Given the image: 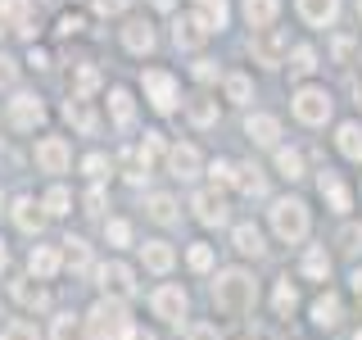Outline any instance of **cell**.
<instances>
[{"label": "cell", "instance_id": "4dcf8cb0", "mask_svg": "<svg viewBox=\"0 0 362 340\" xmlns=\"http://www.w3.org/2000/svg\"><path fill=\"white\" fill-rule=\"evenodd\" d=\"M326 272H331V254H326V245H308V254H303V277L326 281Z\"/></svg>", "mask_w": 362, "mask_h": 340}, {"label": "cell", "instance_id": "7bdbcfd3", "mask_svg": "<svg viewBox=\"0 0 362 340\" xmlns=\"http://www.w3.org/2000/svg\"><path fill=\"white\" fill-rule=\"evenodd\" d=\"M186 264L195 268V272H209V268H213V245H204V241H195V245L186 249Z\"/></svg>", "mask_w": 362, "mask_h": 340}, {"label": "cell", "instance_id": "74e56055", "mask_svg": "<svg viewBox=\"0 0 362 340\" xmlns=\"http://www.w3.org/2000/svg\"><path fill=\"white\" fill-rule=\"evenodd\" d=\"M190 123H195V128H213V123H218V100L195 96L190 100Z\"/></svg>", "mask_w": 362, "mask_h": 340}, {"label": "cell", "instance_id": "603a6c76", "mask_svg": "<svg viewBox=\"0 0 362 340\" xmlns=\"http://www.w3.org/2000/svg\"><path fill=\"white\" fill-rule=\"evenodd\" d=\"M276 14H281V0H245V18H249V28H254V32L272 28Z\"/></svg>", "mask_w": 362, "mask_h": 340}, {"label": "cell", "instance_id": "5b68a950", "mask_svg": "<svg viewBox=\"0 0 362 340\" xmlns=\"http://www.w3.org/2000/svg\"><path fill=\"white\" fill-rule=\"evenodd\" d=\"M141 86H145V100H150L154 113H173L177 109V82H173V73L150 68V73L141 77Z\"/></svg>", "mask_w": 362, "mask_h": 340}, {"label": "cell", "instance_id": "9f6ffc18", "mask_svg": "<svg viewBox=\"0 0 362 340\" xmlns=\"http://www.w3.org/2000/svg\"><path fill=\"white\" fill-rule=\"evenodd\" d=\"M349 281H354V295H362V268H354V277H349Z\"/></svg>", "mask_w": 362, "mask_h": 340}, {"label": "cell", "instance_id": "2e32d148", "mask_svg": "<svg viewBox=\"0 0 362 340\" xmlns=\"http://www.w3.org/2000/svg\"><path fill=\"white\" fill-rule=\"evenodd\" d=\"M245 136L254 145H276L281 141V123L272 118V113H249V118H245Z\"/></svg>", "mask_w": 362, "mask_h": 340}, {"label": "cell", "instance_id": "277c9868", "mask_svg": "<svg viewBox=\"0 0 362 340\" xmlns=\"http://www.w3.org/2000/svg\"><path fill=\"white\" fill-rule=\"evenodd\" d=\"M294 118L308 123V128H322V123L331 118V96H326L322 86H303V91H294Z\"/></svg>", "mask_w": 362, "mask_h": 340}, {"label": "cell", "instance_id": "680465c9", "mask_svg": "<svg viewBox=\"0 0 362 340\" xmlns=\"http://www.w3.org/2000/svg\"><path fill=\"white\" fill-rule=\"evenodd\" d=\"M9 28V18H5V0H0V32H5Z\"/></svg>", "mask_w": 362, "mask_h": 340}, {"label": "cell", "instance_id": "f35d334b", "mask_svg": "<svg viewBox=\"0 0 362 340\" xmlns=\"http://www.w3.org/2000/svg\"><path fill=\"white\" fill-rule=\"evenodd\" d=\"M276 173L286 181H299L303 177V154L299 150H276Z\"/></svg>", "mask_w": 362, "mask_h": 340}, {"label": "cell", "instance_id": "60d3db41", "mask_svg": "<svg viewBox=\"0 0 362 340\" xmlns=\"http://www.w3.org/2000/svg\"><path fill=\"white\" fill-rule=\"evenodd\" d=\"M226 100H235V105H249V100H254V82H249L245 73H231V77H226Z\"/></svg>", "mask_w": 362, "mask_h": 340}, {"label": "cell", "instance_id": "5bb4252c", "mask_svg": "<svg viewBox=\"0 0 362 340\" xmlns=\"http://www.w3.org/2000/svg\"><path fill=\"white\" fill-rule=\"evenodd\" d=\"M59 268H64V254H59L54 245H32V254H28V272H32L37 281H50Z\"/></svg>", "mask_w": 362, "mask_h": 340}, {"label": "cell", "instance_id": "bcb514c9", "mask_svg": "<svg viewBox=\"0 0 362 340\" xmlns=\"http://www.w3.org/2000/svg\"><path fill=\"white\" fill-rule=\"evenodd\" d=\"M82 173H86L90 181H100V177L109 173V159H105V154H86V159H82Z\"/></svg>", "mask_w": 362, "mask_h": 340}, {"label": "cell", "instance_id": "8fae6325", "mask_svg": "<svg viewBox=\"0 0 362 340\" xmlns=\"http://www.w3.org/2000/svg\"><path fill=\"white\" fill-rule=\"evenodd\" d=\"M190 209H195V218H199L204 227H222V222H226V200H222V191H218V186L195 191Z\"/></svg>", "mask_w": 362, "mask_h": 340}, {"label": "cell", "instance_id": "b9f144b4", "mask_svg": "<svg viewBox=\"0 0 362 340\" xmlns=\"http://www.w3.org/2000/svg\"><path fill=\"white\" fill-rule=\"evenodd\" d=\"M0 340H41V332L28 322V317H14L9 327H0Z\"/></svg>", "mask_w": 362, "mask_h": 340}, {"label": "cell", "instance_id": "6f0895ef", "mask_svg": "<svg viewBox=\"0 0 362 340\" xmlns=\"http://www.w3.org/2000/svg\"><path fill=\"white\" fill-rule=\"evenodd\" d=\"M9 268V249H5V241H0V272Z\"/></svg>", "mask_w": 362, "mask_h": 340}, {"label": "cell", "instance_id": "ba28073f", "mask_svg": "<svg viewBox=\"0 0 362 340\" xmlns=\"http://www.w3.org/2000/svg\"><path fill=\"white\" fill-rule=\"evenodd\" d=\"M73 164V150H68L64 136H41L37 141V168L41 173H68Z\"/></svg>", "mask_w": 362, "mask_h": 340}, {"label": "cell", "instance_id": "e0dca14e", "mask_svg": "<svg viewBox=\"0 0 362 340\" xmlns=\"http://www.w3.org/2000/svg\"><path fill=\"white\" fill-rule=\"evenodd\" d=\"M64 118L73 123L77 132H86V136H95V132H100V113L90 109V100H82V96H73V100L64 105Z\"/></svg>", "mask_w": 362, "mask_h": 340}, {"label": "cell", "instance_id": "7dc6e473", "mask_svg": "<svg viewBox=\"0 0 362 340\" xmlns=\"http://www.w3.org/2000/svg\"><path fill=\"white\" fill-rule=\"evenodd\" d=\"M339 249H344V254H358V249H362V227L349 222L344 232H339Z\"/></svg>", "mask_w": 362, "mask_h": 340}, {"label": "cell", "instance_id": "1f68e13d", "mask_svg": "<svg viewBox=\"0 0 362 340\" xmlns=\"http://www.w3.org/2000/svg\"><path fill=\"white\" fill-rule=\"evenodd\" d=\"M64 245H68L64 249V264L73 268V272H90V245L82 241V236H68Z\"/></svg>", "mask_w": 362, "mask_h": 340}, {"label": "cell", "instance_id": "e7e4bbea", "mask_svg": "<svg viewBox=\"0 0 362 340\" xmlns=\"http://www.w3.org/2000/svg\"><path fill=\"white\" fill-rule=\"evenodd\" d=\"M0 204H5V196H0Z\"/></svg>", "mask_w": 362, "mask_h": 340}, {"label": "cell", "instance_id": "9c48e42d", "mask_svg": "<svg viewBox=\"0 0 362 340\" xmlns=\"http://www.w3.org/2000/svg\"><path fill=\"white\" fill-rule=\"evenodd\" d=\"M41 9H45V0H5V18H9V28L23 32V37H37Z\"/></svg>", "mask_w": 362, "mask_h": 340}, {"label": "cell", "instance_id": "ffe728a7", "mask_svg": "<svg viewBox=\"0 0 362 340\" xmlns=\"http://www.w3.org/2000/svg\"><path fill=\"white\" fill-rule=\"evenodd\" d=\"M204 37H209V28H204L195 14H181L173 23V41L181 45V50H195V45H204Z\"/></svg>", "mask_w": 362, "mask_h": 340}, {"label": "cell", "instance_id": "816d5d0a", "mask_svg": "<svg viewBox=\"0 0 362 340\" xmlns=\"http://www.w3.org/2000/svg\"><path fill=\"white\" fill-rule=\"evenodd\" d=\"M59 32H64V37H77V32H82V14H64L59 18Z\"/></svg>", "mask_w": 362, "mask_h": 340}, {"label": "cell", "instance_id": "f5cc1de1", "mask_svg": "<svg viewBox=\"0 0 362 340\" xmlns=\"http://www.w3.org/2000/svg\"><path fill=\"white\" fill-rule=\"evenodd\" d=\"M132 0H95V14H122Z\"/></svg>", "mask_w": 362, "mask_h": 340}, {"label": "cell", "instance_id": "7c38bea8", "mask_svg": "<svg viewBox=\"0 0 362 340\" xmlns=\"http://www.w3.org/2000/svg\"><path fill=\"white\" fill-rule=\"evenodd\" d=\"M95 277H100V286H105L113 300H127V295H136V272L127 264H105Z\"/></svg>", "mask_w": 362, "mask_h": 340}, {"label": "cell", "instance_id": "44dd1931", "mask_svg": "<svg viewBox=\"0 0 362 340\" xmlns=\"http://www.w3.org/2000/svg\"><path fill=\"white\" fill-rule=\"evenodd\" d=\"M122 45H127L132 55H150L154 50V28L145 18H132L127 28H122Z\"/></svg>", "mask_w": 362, "mask_h": 340}, {"label": "cell", "instance_id": "7a4b0ae2", "mask_svg": "<svg viewBox=\"0 0 362 340\" xmlns=\"http://www.w3.org/2000/svg\"><path fill=\"white\" fill-rule=\"evenodd\" d=\"M82 322H86L90 340H136V336H141L136 322H132V313H127V304L113 300V295H105V300L90 304V313L82 317Z\"/></svg>", "mask_w": 362, "mask_h": 340}, {"label": "cell", "instance_id": "d6986e66", "mask_svg": "<svg viewBox=\"0 0 362 340\" xmlns=\"http://www.w3.org/2000/svg\"><path fill=\"white\" fill-rule=\"evenodd\" d=\"M14 227H18V232H28V236H37L41 227H45V213H41V204L32 200V196H18L14 200Z\"/></svg>", "mask_w": 362, "mask_h": 340}, {"label": "cell", "instance_id": "ee69618b", "mask_svg": "<svg viewBox=\"0 0 362 340\" xmlns=\"http://www.w3.org/2000/svg\"><path fill=\"white\" fill-rule=\"evenodd\" d=\"M209 177H213V186H235V164H231V159H213Z\"/></svg>", "mask_w": 362, "mask_h": 340}, {"label": "cell", "instance_id": "91938a15", "mask_svg": "<svg viewBox=\"0 0 362 340\" xmlns=\"http://www.w3.org/2000/svg\"><path fill=\"white\" fill-rule=\"evenodd\" d=\"M154 5H158V9H173V5H177V0H154Z\"/></svg>", "mask_w": 362, "mask_h": 340}, {"label": "cell", "instance_id": "f907efd6", "mask_svg": "<svg viewBox=\"0 0 362 340\" xmlns=\"http://www.w3.org/2000/svg\"><path fill=\"white\" fill-rule=\"evenodd\" d=\"M82 204H86V213H100V209H105V186H90Z\"/></svg>", "mask_w": 362, "mask_h": 340}, {"label": "cell", "instance_id": "8d00e7d4", "mask_svg": "<svg viewBox=\"0 0 362 340\" xmlns=\"http://www.w3.org/2000/svg\"><path fill=\"white\" fill-rule=\"evenodd\" d=\"M317 73V50L313 45H294L290 55V77H313Z\"/></svg>", "mask_w": 362, "mask_h": 340}, {"label": "cell", "instance_id": "d4e9b609", "mask_svg": "<svg viewBox=\"0 0 362 340\" xmlns=\"http://www.w3.org/2000/svg\"><path fill=\"white\" fill-rule=\"evenodd\" d=\"M195 18H199L209 32H222L226 18H231V9H226V0H195Z\"/></svg>", "mask_w": 362, "mask_h": 340}, {"label": "cell", "instance_id": "cb8c5ba5", "mask_svg": "<svg viewBox=\"0 0 362 340\" xmlns=\"http://www.w3.org/2000/svg\"><path fill=\"white\" fill-rule=\"evenodd\" d=\"M14 300L23 304V309H45V304H50V295H45V286L37 277H18L14 281Z\"/></svg>", "mask_w": 362, "mask_h": 340}, {"label": "cell", "instance_id": "6125c7cd", "mask_svg": "<svg viewBox=\"0 0 362 340\" xmlns=\"http://www.w3.org/2000/svg\"><path fill=\"white\" fill-rule=\"evenodd\" d=\"M358 14H362V0H358Z\"/></svg>", "mask_w": 362, "mask_h": 340}, {"label": "cell", "instance_id": "7402d4cb", "mask_svg": "<svg viewBox=\"0 0 362 340\" xmlns=\"http://www.w3.org/2000/svg\"><path fill=\"white\" fill-rule=\"evenodd\" d=\"M231 245L240 249L245 259H263V254H267V245H263V232H258L254 222H240V227H235V232H231Z\"/></svg>", "mask_w": 362, "mask_h": 340}, {"label": "cell", "instance_id": "f6af8a7d", "mask_svg": "<svg viewBox=\"0 0 362 340\" xmlns=\"http://www.w3.org/2000/svg\"><path fill=\"white\" fill-rule=\"evenodd\" d=\"M100 86V73H95V68H77V77H73V96H90V91H95Z\"/></svg>", "mask_w": 362, "mask_h": 340}, {"label": "cell", "instance_id": "8992f818", "mask_svg": "<svg viewBox=\"0 0 362 340\" xmlns=\"http://www.w3.org/2000/svg\"><path fill=\"white\" fill-rule=\"evenodd\" d=\"M150 309H154L158 322H181V317H186V309H190V295L181 290V286H158V290L150 295Z\"/></svg>", "mask_w": 362, "mask_h": 340}, {"label": "cell", "instance_id": "d6a6232c", "mask_svg": "<svg viewBox=\"0 0 362 340\" xmlns=\"http://www.w3.org/2000/svg\"><path fill=\"white\" fill-rule=\"evenodd\" d=\"M294 304H299V290H294V281H290V277H281V281H276V290H272V309H276L281 317H290V313H294Z\"/></svg>", "mask_w": 362, "mask_h": 340}, {"label": "cell", "instance_id": "c3c4849f", "mask_svg": "<svg viewBox=\"0 0 362 340\" xmlns=\"http://www.w3.org/2000/svg\"><path fill=\"white\" fill-rule=\"evenodd\" d=\"M186 340H222V332L213 322H190L186 327Z\"/></svg>", "mask_w": 362, "mask_h": 340}, {"label": "cell", "instance_id": "681fc988", "mask_svg": "<svg viewBox=\"0 0 362 340\" xmlns=\"http://www.w3.org/2000/svg\"><path fill=\"white\" fill-rule=\"evenodd\" d=\"M18 82V64L9 55H0V86H14Z\"/></svg>", "mask_w": 362, "mask_h": 340}, {"label": "cell", "instance_id": "be15d7a7", "mask_svg": "<svg viewBox=\"0 0 362 340\" xmlns=\"http://www.w3.org/2000/svg\"><path fill=\"white\" fill-rule=\"evenodd\" d=\"M354 340H362V332H358V336H354Z\"/></svg>", "mask_w": 362, "mask_h": 340}, {"label": "cell", "instance_id": "e575fe53", "mask_svg": "<svg viewBox=\"0 0 362 340\" xmlns=\"http://www.w3.org/2000/svg\"><path fill=\"white\" fill-rule=\"evenodd\" d=\"M82 317H73V313H59L54 317V327H50V340H86V332H82Z\"/></svg>", "mask_w": 362, "mask_h": 340}, {"label": "cell", "instance_id": "30bf717a", "mask_svg": "<svg viewBox=\"0 0 362 340\" xmlns=\"http://www.w3.org/2000/svg\"><path fill=\"white\" fill-rule=\"evenodd\" d=\"M254 60L258 64H267V68H276L281 60H286V32L281 28H263V32H254Z\"/></svg>", "mask_w": 362, "mask_h": 340}, {"label": "cell", "instance_id": "03108f58", "mask_svg": "<svg viewBox=\"0 0 362 340\" xmlns=\"http://www.w3.org/2000/svg\"><path fill=\"white\" fill-rule=\"evenodd\" d=\"M245 340H249V336H245Z\"/></svg>", "mask_w": 362, "mask_h": 340}, {"label": "cell", "instance_id": "52a82bcc", "mask_svg": "<svg viewBox=\"0 0 362 340\" xmlns=\"http://www.w3.org/2000/svg\"><path fill=\"white\" fill-rule=\"evenodd\" d=\"M9 123H14L18 132H37L45 123V105L37 96H28V91H18V96L9 100Z\"/></svg>", "mask_w": 362, "mask_h": 340}, {"label": "cell", "instance_id": "4fadbf2b", "mask_svg": "<svg viewBox=\"0 0 362 340\" xmlns=\"http://www.w3.org/2000/svg\"><path fill=\"white\" fill-rule=\"evenodd\" d=\"M199 150L195 145H168V173H173L177 181H195L199 177Z\"/></svg>", "mask_w": 362, "mask_h": 340}, {"label": "cell", "instance_id": "d590c367", "mask_svg": "<svg viewBox=\"0 0 362 340\" xmlns=\"http://www.w3.org/2000/svg\"><path fill=\"white\" fill-rule=\"evenodd\" d=\"M41 209L50 213V218H64V213H73V196H68L64 186H50V191L41 196Z\"/></svg>", "mask_w": 362, "mask_h": 340}, {"label": "cell", "instance_id": "ac0fdd59", "mask_svg": "<svg viewBox=\"0 0 362 340\" xmlns=\"http://www.w3.org/2000/svg\"><path fill=\"white\" fill-rule=\"evenodd\" d=\"M141 264L163 277V272H173V264H177V249L168 245V241H145L141 245Z\"/></svg>", "mask_w": 362, "mask_h": 340}, {"label": "cell", "instance_id": "94428289", "mask_svg": "<svg viewBox=\"0 0 362 340\" xmlns=\"http://www.w3.org/2000/svg\"><path fill=\"white\" fill-rule=\"evenodd\" d=\"M136 340H154V336H136Z\"/></svg>", "mask_w": 362, "mask_h": 340}, {"label": "cell", "instance_id": "f546056e", "mask_svg": "<svg viewBox=\"0 0 362 340\" xmlns=\"http://www.w3.org/2000/svg\"><path fill=\"white\" fill-rule=\"evenodd\" d=\"M145 213H150L158 227H168V222H177V200L163 196V191H154V196H145Z\"/></svg>", "mask_w": 362, "mask_h": 340}, {"label": "cell", "instance_id": "83f0119b", "mask_svg": "<svg viewBox=\"0 0 362 340\" xmlns=\"http://www.w3.org/2000/svg\"><path fill=\"white\" fill-rule=\"evenodd\" d=\"M235 191H240V196H249V200H258L267 191V177L258 173L254 164H235Z\"/></svg>", "mask_w": 362, "mask_h": 340}, {"label": "cell", "instance_id": "484cf974", "mask_svg": "<svg viewBox=\"0 0 362 340\" xmlns=\"http://www.w3.org/2000/svg\"><path fill=\"white\" fill-rule=\"evenodd\" d=\"M317 186H322V196H326V204H331L335 213H344V209H349V186L339 181V173H331V168H326V173L317 177Z\"/></svg>", "mask_w": 362, "mask_h": 340}, {"label": "cell", "instance_id": "9a60e30c", "mask_svg": "<svg viewBox=\"0 0 362 340\" xmlns=\"http://www.w3.org/2000/svg\"><path fill=\"white\" fill-rule=\"evenodd\" d=\"M294 5H299V18L308 28H331L339 14V0H294Z\"/></svg>", "mask_w": 362, "mask_h": 340}, {"label": "cell", "instance_id": "3957f363", "mask_svg": "<svg viewBox=\"0 0 362 340\" xmlns=\"http://www.w3.org/2000/svg\"><path fill=\"white\" fill-rule=\"evenodd\" d=\"M267 218H272V232H276L286 245H294V241H303V236H308V204L294 200V196L276 200L267 209Z\"/></svg>", "mask_w": 362, "mask_h": 340}, {"label": "cell", "instance_id": "4316f807", "mask_svg": "<svg viewBox=\"0 0 362 340\" xmlns=\"http://www.w3.org/2000/svg\"><path fill=\"white\" fill-rule=\"evenodd\" d=\"M335 145L344 159H354V164H362V123H339L335 132Z\"/></svg>", "mask_w": 362, "mask_h": 340}, {"label": "cell", "instance_id": "ab89813d", "mask_svg": "<svg viewBox=\"0 0 362 340\" xmlns=\"http://www.w3.org/2000/svg\"><path fill=\"white\" fill-rule=\"evenodd\" d=\"M105 241H109L113 249H127V245H132V222H127V218H109V222H105Z\"/></svg>", "mask_w": 362, "mask_h": 340}, {"label": "cell", "instance_id": "db71d44e", "mask_svg": "<svg viewBox=\"0 0 362 340\" xmlns=\"http://www.w3.org/2000/svg\"><path fill=\"white\" fill-rule=\"evenodd\" d=\"M195 77H199V82H213V77H218V64H213V60H199L195 64Z\"/></svg>", "mask_w": 362, "mask_h": 340}, {"label": "cell", "instance_id": "6da1fadb", "mask_svg": "<svg viewBox=\"0 0 362 340\" xmlns=\"http://www.w3.org/2000/svg\"><path fill=\"white\" fill-rule=\"evenodd\" d=\"M258 304V281L245 268H222L213 277V309L222 317H245Z\"/></svg>", "mask_w": 362, "mask_h": 340}, {"label": "cell", "instance_id": "f1b7e54d", "mask_svg": "<svg viewBox=\"0 0 362 340\" xmlns=\"http://www.w3.org/2000/svg\"><path fill=\"white\" fill-rule=\"evenodd\" d=\"M109 113H113V123H118V128H132V118H136V100H132V91L113 86V91H109Z\"/></svg>", "mask_w": 362, "mask_h": 340}, {"label": "cell", "instance_id": "11a10c76", "mask_svg": "<svg viewBox=\"0 0 362 340\" xmlns=\"http://www.w3.org/2000/svg\"><path fill=\"white\" fill-rule=\"evenodd\" d=\"M28 64H32V68H50V55H45V50H32Z\"/></svg>", "mask_w": 362, "mask_h": 340}, {"label": "cell", "instance_id": "836d02e7", "mask_svg": "<svg viewBox=\"0 0 362 340\" xmlns=\"http://www.w3.org/2000/svg\"><path fill=\"white\" fill-rule=\"evenodd\" d=\"M313 322L322 327V332H331V327H339V300H335V295H322V300L313 304Z\"/></svg>", "mask_w": 362, "mask_h": 340}]
</instances>
